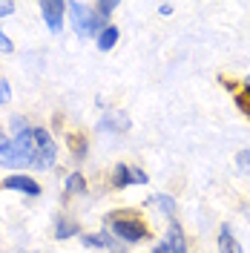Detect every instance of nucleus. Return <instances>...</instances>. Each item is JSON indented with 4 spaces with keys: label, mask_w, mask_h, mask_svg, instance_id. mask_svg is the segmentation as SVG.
<instances>
[{
    "label": "nucleus",
    "mask_w": 250,
    "mask_h": 253,
    "mask_svg": "<svg viewBox=\"0 0 250 253\" xmlns=\"http://www.w3.org/2000/svg\"><path fill=\"white\" fill-rule=\"evenodd\" d=\"M172 12H175V6L172 3H158V15H164V17H170Z\"/></svg>",
    "instance_id": "nucleus-27"
},
{
    "label": "nucleus",
    "mask_w": 250,
    "mask_h": 253,
    "mask_svg": "<svg viewBox=\"0 0 250 253\" xmlns=\"http://www.w3.org/2000/svg\"><path fill=\"white\" fill-rule=\"evenodd\" d=\"M0 167H6L9 173H29V158L12 138L0 141Z\"/></svg>",
    "instance_id": "nucleus-6"
},
{
    "label": "nucleus",
    "mask_w": 250,
    "mask_h": 253,
    "mask_svg": "<svg viewBox=\"0 0 250 253\" xmlns=\"http://www.w3.org/2000/svg\"><path fill=\"white\" fill-rule=\"evenodd\" d=\"M129 126H132V121H129V115L124 110H104L101 118H98V124H95V129L104 132V135H126Z\"/></svg>",
    "instance_id": "nucleus-7"
},
{
    "label": "nucleus",
    "mask_w": 250,
    "mask_h": 253,
    "mask_svg": "<svg viewBox=\"0 0 250 253\" xmlns=\"http://www.w3.org/2000/svg\"><path fill=\"white\" fill-rule=\"evenodd\" d=\"M38 12H41V20L52 35H61L63 26H66V12H69V3L63 0H41L38 3Z\"/></svg>",
    "instance_id": "nucleus-4"
},
{
    "label": "nucleus",
    "mask_w": 250,
    "mask_h": 253,
    "mask_svg": "<svg viewBox=\"0 0 250 253\" xmlns=\"http://www.w3.org/2000/svg\"><path fill=\"white\" fill-rule=\"evenodd\" d=\"M233 104H236V110H239L250 121V86H245V84H242V89L233 95Z\"/></svg>",
    "instance_id": "nucleus-18"
},
{
    "label": "nucleus",
    "mask_w": 250,
    "mask_h": 253,
    "mask_svg": "<svg viewBox=\"0 0 250 253\" xmlns=\"http://www.w3.org/2000/svg\"><path fill=\"white\" fill-rule=\"evenodd\" d=\"M118 41H121V29H118L115 23H110V26L101 29V35L95 38L92 43L98 46V52H112V49L118 46Z\"/></svg>",
    "instance_id": "nucleus-15"
},
{
    "label": "nucleus",
    "mask_w": 250,
    "mask_h": 253,
    "mask_svg": "<svg viewBox=\"0 0 250 253\" xmlns=\"http://www.w3.org/2000/svg\"><path fill=\"white\" fill-rule=\"evenodd\" d=\"M0 187L12 190V193H20V196H26V199H38V196L43 193V184H41L32 173H9L0 181Z\"/></svg>",
    "instance_id": "nucleus-5"
},
{
    "label": "nucleus",
    "mask_w": 250,
    "mask_h": 253,
    "mask_svg": "<svg viewBox=\"0 0 250 253\" xmlns=\"http://www.w3.org/2000/svg\"><path fill=\"white\" fill-rule=\"evenodd\" d=\"M164 242L170 245V253H190V239L181 227V221L172 219L167 221V230H164Z\"/></svg>",
    "instance_id": "nucleus-11"
},
{
    "label": "nucleus",
    "mask_w": 250,
    "mask_h": 253,
    "mask_svg": "<svg viewBox=\"0 0 250 253\" xmlns=\"http://www.w3.org/2000/svg\"><path fill=\"white\" fill-rule=\"evenodd\" d=\"M32 121L23 115V112H12L9 115V124H6V135H20L23 129H29Z\"/></svg>",
    "instance_id": "nucleus-17"
},
{
    "label": "nucleus",
    "mask_w": 250,
    "mask_h": 253,
    "mask_svg": "<svg viewBox=\"0 0 250 253\" xmlns=\"http://www.w3.org/2000/svg\"><path fill=\"white\" fill-rule=\"evenodd\" d=\"M242 213H245V219L250 221V205H245V207H242Z\"/></svg>",
    "instance_id": "nucleus-28"
},
{
    "label": "nucleus",
    "mask_w": 250,
    "mask_h": 253,
    "mask_svg": "<svg viewBox=\"0 0 250 253\" xmlns=\"http://www.w3.org/2000/svg\"><path fill=\"white\" fill-rule=\"evenodd\" d=\"M17 12V3H12V0H0V20L9 15H15Z\"/></svg>",
    "instance_id": "nucleus-25"
},
{
    "label": "nucleus",
    "mask_w": 250,
    "mask_h": 253,
    "mask_svg": "<svg viewBox=\"0 0 250 253\" xmlns=\"http://www.w3.org/2000/svg\"><path fill=\"white\" fill-rule=\"evenodd\" d=\"M110 184L112 190H126V187H135V181H132V170H129V164L126 161H115L110 170Z\"/></svg>",
    "instance_id": "nucleus-14"
},
{
    "label": "nucleus",
    "mask_w": 250,
    "mask_h": 253,
    "mask_svg": "<svg viewBox=\"0 0 250 253\" xmlns=\"http://www.w3.org/2000/svg\"><path fill=\"white\" fill-rule=\"evenodd\" d=\"M66 23H69V29L75 32L81 41H95L104 26H110L107 20H101V17L95 15L92 3H83V0H72V3H69Z\"/></svg>",
    "instance_id": "nucleus-2"
},
{
    "label": "nucleus",
    "mask_w": 250,
    "mask_h": 253,
    "mask_svg": "<svg viewBox=\"0 0 250 253\" xmlns=\"http://www.w3.org/2000/svg\"><path fill=\"white\" fill-rule=\"evenodd\" d=\"M12 253H29V251H12Z\"/></svg>",
    "instance_id": "nucleus-31"
},
{
    "label": "nucleus",
    "mask_w": 250,
    "mask_h": 253,
    "mask_svg": "<svg viewBox=\"0 0 250 253\" xmlns=\"http://www.w3.org/2000/svg\"><path fill=\"white\" fill-rule=\"evenodd\" d=\"M92 9H95V15L101 17V20L112 23V15H115V12L121 9V3H118V0H95Z\"/></svg>",
    "instance_id": "nucleus-16"
},
{
    "label": "nucleus",
    "mask_w": 250,
    "mask_h": 253,
    "mask_svg": "<svg viewBox=\"0 0 250 253\" xmlns=\"http://www.w3.org/2000/svg\"><path fill=\"white\" fill-rule=\"evenodd\" d=\"M144 205L153 207L158 216H164L167 221L178 219V202H175V196H172V193H153Z\"/></svg>",
    "instance_id": "nucleus-9"
},
{
    "label": "nucleus",
    "mask_w": 250,
    "mask_h": 253,
    "mask_svg": "<svg viewBox=\"0 0 250 253\" xmlns=\"http://www.w3.org/2000/svg\"><path fill=\"white\" fill-rule=\"evenodd\" d=\"M0 55H15V43H12V38L3 32V26H0Z\"/></svg>",
    "instance_id": "nucleus-24"
},
{
    "label": "nucleus",
    "mask_w": 250,
    "mask_h": 253,
    "mask_svg": "<svg viewBox=\"0 0 250 253\" xmlns=\"http://www.w3.org/2000/svg\"><path fill=\"white\" fill-rule=\"evenodd\" d=\"M81 233H83V227H81L72 216H66V213H58V216H55V221H52V239H55V242L81 239Z\"/></svg>",
    "instance_id": "nucleus-8"
},
{
    "label": "nucleus",
    "mask_w": 250,
    "mask_h": 253,
    "mask_svg": "<svg viewBox=\"0 0 250 253\" xmlns=\"http://www.w3.org/2000/svg\"><path fill=\"white\" fill-rule=\"evenodd\" d=\"M150 253H170V245H167V242H164V239H158L156 245H153V248H150Z\"/></svg>",
    "instance_id": "nucleus-26"
},
{
    "label": "nucleus",
    "mask_w": 250,
    "mask_h": 253,
    "mask_svg": "<svg viewBox=\"0 0 250 253\" xmlns=\"http://www.w3.org/2000/svg\"><path fill=\"white\" fill-rule=\"evenodd\" d=\"M6 138H9V135H6V129L0 126V141H6Z\"/></svg>",
    "instance_id": "nucleus-29"
},
{
    "label": "nucleus",
    "mask_w": 250,
    "mask_h": 253,
    "mask_svg": "<svg viewBox=\"0 0 250 253\" xmlns=\"http://www.w3.org/2000/svg\"><path fill=\"white\" fill-rule=\"evenodd\" d=\"M81 245H83L86 251H107L101 233H81Z\"/></svg>",
    "instance_id": "nucleus-20"
},
{
    "label": "nucleus",
    "mask_w": 250,
    "mask_h": 253,
    "mask_svg": "<svg viewBox=\"0 0 250 253\" xmlns=\"http://www.w3.org/2000/svg\"><path fill=\"white\" fill-rule=\"evenodd\" d=\"M236 167H239L242 173H250V147H245V150L236 153Z\"/></svg>",
    "instance_id": "nucleus-22"
},
{
    "label": "nucleus",
    "mask_w": 250,
    "mask_h": 253,
    "mask_svg": "<svg viewBox=\"0 0 250 253\" xmlns=\"http://www.w3.org/2000/svg\"><path fill=\"white\" fill-rule=\"evenodd\" d=\"M98 233H101V239H104V245H107V253H126V251H129L126 245H121L118 239L112 236V233H110V230H107V227H101Z\"/></svg>",
    "instance_id": "nucleus-19"
},
{
    "label": "nucleus",
    "mask_w": 250,
    "mask_h": 253,
    "mask_svg": "<svg viewBox=\"0 0 250 253\" xmlns=\"http://www.w3.org/2000/svg\"><path fill=\"white\" fill-rule=\"evenodd\" d=\"M89 193V178L81 173V170H72V173L63 175V190H61V199L69 202L75 196H86Z\"/></svg>",
    "instance_id": "nucleus-10"
},
{
    "label": "nucleus",
    "mask_w": 250,
    "mask_h": 253,
    "mask_svg": "<svg viewBox=\"0 0 250 253\" xmlns=\"http://www.w3.org/2000/svg\"><path fill=\"white\" fill-rule=\"evenodd\" d=\"M35 132V158H32V170L35 173H49L58 167V156H61V147L55 141L52 129L49 126H32Z\"/></svg>",
    "instance_id": "nucleus-3"
},
{
    "label": "nucleus",
    "mask_w": 250,
    "mask_h": 253,
    "mask_svg": "<svg viewBox=\"0 0 250 253\" xmlns=\"http://www.w3.org/2000/svg\"><path fill=\"white\" fill-rule=\"evenodd\" d=\"M242 84H245V86H250V75H248V78H245V81H242Z\"/></svg>",
    "instance_id": "nucleus-30"
},
{
    "label": "nucleus",
    "mask_w": 250,
    "mask_h": 253,
    "mask_svg": "<svg viewBox=\"0 0 250 253\" xmlns=\"http://www.w3.org/2000/svg\"><path fill=\"white\" fill-rule=\"evenodd\" d=\"M66 150H69V156H72L75 164L86 161V156H89V135H83V132H66Z\"/></svg>",
    "instance_id": "nucleus-12"
},
{
    "label": "nucleus",
    "mask_w": 250,
    "mask_h": 253,
    "mask_svg": "<svg viewBox=\"0 0 250 253\" xmlns=\"http://www.w3.org/2000/svg\"><path fill=\"white\" fill-rule=\"evenodd\" d=\"M129 170H132V181H135V187L150 184V175H147V170H144V167H138V164H129Z\"/></svg>",
    "instance_id": "nucleus-21"
},
{
    "label": "nucleus",
    "mask_w": 250,
    "mask_h": 253,
    "mask_svg": "<svg viewBox=\"0 0 250 253\" xmlns=\"http://www.w3.org/2000/svg\"><path fill=\"white\" fill-rule=\"evenodd\" d=\"M216 251L219 253H245V248H242V242L236 239L233 227L224 221V224H219V236H216Z\"/></svg>",
    "instance_id": "nucleus-13"
},
{
    "label": "nucleus",
    "mask_w": 250,
    "mask_h": 253,
    "mask_svg": "<svg viewBox=\"0 0 250 253\" xmlns=\"http://www.w3.org/2000/svg\"><path fill=\"white\" fill-rule=\"evenodd\" d=\"M104 227H107L121 245H126V248H138V245H144V242L153 239L150 224L141 219V213L138 210H132V207L110 210V213L104 216Z\"/></svg>",
    "instance_id": "nucleus-1"
},
{
    "label": "nucleus",
    "mask_w": 250,
    "mask_h": 253,
    "mask_svg": "<svg viewBox=\"0 0 250 253\" xmlns=\"http://www.w3.org/2000/svg\"><path fill=\"white\" fill-rule=\"evenodd\" d=\"M9 101H12V84L0 75V107H6Z\"/></svg>",
    "instance_id": "nucleus-23"
}]
</instances>
